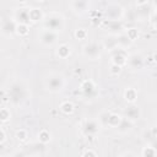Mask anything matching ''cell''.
<instances>
[{
  "label": "cell",
  "instance_id": "4dcf8cb0",
  "mask_svg": "<svg viewBox=\"0 0 157 157\" xmlns=\"http://www.w3.org/2000/svg\"><path fill=\"white\" fill-rule=\"evenodd\" d=\"M120 71H121V67H120V66H118V65H115V64H112V70H110L112 74L118 75Z\"/></svg>",
  "mask_w": 157,
  "mask_h": 157
},
{
  "label": "cell",
  "instance_id": "52a82bcc",
  "mask_svg": "<svg viewBox=\"0 0 157 157\" xmlns=\"http://www.w3.org/2000/svg\"><path fill=\"white\" fill-rule=\"evenodd\" d=\"M81 131L86 137H94L99 132V124L97 120H85L81 125Z\"/></svg>",
  "mask_w": 157,
  "mask_h": 157
},
{
  "label": "cell",
  "instance_id": "ac0fdd59",
  "mask_svg": "<svg viewBox=\"0 0 157 157\" xmlns=\"http://www.w3.org/2000/svg\"><path fill=\"white\" fill-rule=\"evenodd\" d=\"M56 55L59 59H67L71 55V45H69L66 43L60 44L56 49Z\"/></svg>",
  "mask_w": 157,
  "mask_h": 157
},
{
  "label": "cell",
  "instance_id": "cb8c5ba5",
  "mask_svg": "<svg viewBox=\"0 0 157 157\" xmlns=\"http://www.w3.org/2000/svg\"><path fill=\"white\" fill-rule=\"evenodd\" d=\"M141 156H144V157H152V156H157V151H156L151 145H148V146H146V147H144V148H142V151H141Z\"/></svg>",
  "mask_w": 157,
  "mask_h": 157
},
{
  "label": "cell",
  "instance_id": "1f68e13d",
  "mask_svg": "<svg viewBox=\"0 0 157 157\" xmlns=\"http://www.w3.org/2000/svg\"><path fill=\"white\" fill-rule=\"evenodd\" d=\"M81 155H82L83 157H86V156H92V157L97 156V153H96L94 151H92V150H86V151H83Z\"/></svg>",
  "mask_w": 157,
  "mask_h": 157
},
{
  "label": "cell",
  "instance_id": "f35d334b",
  "mask_svg": "<svg viewBox=\"0 0 157 157\" xmlns=\"http://www.w3.org/2000/svg\"><path fill=\"white\" fill-rule=\"evenodd\" d=\"M156 4H157V0H156Z\"/></svg>",
  "mask_w": 157,
  "mask_h": 157
},
{
  "label": "cell",
  "instance_id": "277c9868",
  "mask_svg": "<svg viewBox=\"0 0 157 157\" xmlns=\"http://www.w3.org/2000/svg\"><path fill=\"white\" fill-rule=\"evenodd\" d=\"M124 15L125 10L119 4H109L104 11L105 21H121Z\"/></svg>",
  "mask_w": 157,
  "mask_h": 157
},
{
  "label": "cell",
  "instance_id": "e0dca14e",
  "mask_svg": "<svg viewBox=\"0 0 157 157\" xmlns=\"http://www.w3.org/2000/svg\"><path fill=\"white\" fill-rule=\"evenodd\" d=\"M132 126H134V121H131V120H129L126 118H123L121 123L117 128V131L119 134H123L124 135V134H128L129 131H131L132 130Z\"/></svg>",
  "mask_w": 157,
  "mask_h": 157
},
{
  "label": "cell",
  "instance_id": "5b68a950",
  "mask_svg": "<svg viewBox=\"0 0 157 157\" xmlns=\"http://www.w3.org/2000/svg\"><path fill=\"white\" fill-rule=\"evenodd\" d=\"M102 53V45L98 44L97 42H90L82 47V54L90 60H96L99 59Z\"/></svg>",
  "mask_w": 157,
  "mask_h": 157
},
{
  "label": "cell",
  "instance_id": "2e32d148",
  "mask_svg": "<svg viewBox=\"0 0 157 157\" xmlns=\"http://www.w3.org/2000/svg\"><path fill=\"white\" fill-rule=\"evenodd\" d=\"M44 17L45 16H44L43 11L39 7H32V9H29V20H31V23H37L39 21H43Z\"/></svg>",
  "mask_w": 157,
  "mask_h": 157
},
{
  "label": "cell",
  "instance_id": "f546056e",
  "mask_svg": "<svg viewBox=\"0 0 157 157\" xmlns=\"http://www.w3.org/2000/svg\"><path fill=\"white\" fill-rule=\"evenodd\" d=\"M109 113H110V112L105 110V112H103V113L99 115V123H101L102 125H107V121H108V117H109Z\"/></svg>",
  "mask_w": 157,
  "mask_h": 157
},
{
  "label": "cell",
  "instance_id": "3957f363",
  "mask_svg": "<svg viewBox=\"0 0 157 157\" xmlns=\"http://www.w3.org/2000/svg\"><path fill=\"white\" fill-rule=\"evenodd\" d=\"M42 22H43V28L50 29L58 33L65 28V20H64V16L60 13H50L45 16Z\"/></svg>",
  "mask_w": 157,
  "mask_h": 157
},
{
  "label": "cell",
  "instance_id": "9a60e30c",
  "mask_svg": "<svg viewBox=\"0 0 157 157\" xmlns=\"http://www.w3.org/2000/svg\"><path fill=\"white\" fill-rule=\"evenodd\" d=\"M144 58L140 55V54H132V55H129L128 58V64L131 69L134 70H140L144 67Z\"/></svg>",
  "mask_w": 157,
  "mask_h": 157
},
{
  "label": "cell",
  "instance_id": "7a4b0ae2",
  "mask_svg": "<svg viewBox=\"0 0 157 157\" xmlns=\"http://www.w3.org/2000/svg\"><path fill=\"white\" fill-rule=\"evenodd\" d=\"M66 81L65 77L59 74V72H52L47 76L45 81H44V86L45 88L50 92V93H59L65 88Z\"/></svg>",
  "mask_w": 157,
  "mask_h": 157
},
{
  "label": "cell",
  "instance_id": "ffe728a7",
  "mask_svg": "<svg viewBox=\"0 0 157 157\" xmlns=\"http://www.w3.org/2000/svg\"><path fill=\"white\" fill-rule=\"evenodd\" d=\"M123 118L121 115L117 114V113H109V117H108V121H107V125L109 128H118V125L121 123Z\"/></svg>",
  "mask_w": 157,
  "mask_h": 157
},
{
  "label": "cell",
  "instance_id": "4fadbf2b",
  "mask_svg": "<svg viewBox=\"0 0 157 157\" xmlns=\"http://www.w3.org/2000/svg\"><path fill=\"white\" fill-rule=\"evenodd\" d=\"M13 18L17 21V23H26L29 25L31 20H29V9L27 7H20L15 11L13 13Z\"/></svg>",
  "mask_w": 157,
  "mask_h": 157
},
{
  "label": "cell",
  "instance_id": "7402d4cb",
  "mask_svg": "<svg viewBox=\"0 0 157 157\" xmlns=\"http://www.w3.org/2000/svg\"><path fill=\"white\" fill-rule=\"evenodd\" d=\"M117 42H118V47H121V48H128L132 42L128 38V36L125 33H121L120 36L117 37Z\"/></svg>",
  "mask_w": 157,
  "mask_h": 157
},
{
  "label": "cell",
  "instance_id": "83f0119b",
  "mask_svg": "<svg viewBox=\"0 0 157 157\" xmlns=\"http://www.w3.org/2000/svg\"><path fill=\"white\" fill-rule=\"evenodd\" d=\"M87 36H88V33H87V31H86L85 28H77V29L75 31V37H76L78 40L86 39Z\"/></svg>",
  "mask_w": 157,
  "mask_h": 157
},
{
  "label": "cell",
  "instance_id": "ba28073f",
  "mask_svg": "<svg viewBox=\"0 0 157 157\" xmlns=\"http://www.w3.org/2000/svg\"><path fill=\"white\" fill-rule=\"evenodd\" d=\"M58 37H59V36H58V32H54V31L43 28V29L40 31V33H39L38 39H39V42H40L43 45L50 47V45H53V44L56 43Z\"/></svg>",
  "mask_w": 157,
  "mask_h": 157
},
{
  "label": "cell",
  "instance_id": "f1b7e54d",
  "mask_svg": "<svg viewBox=\"0 0 157 157\" xmlns=\"http://www.w3.org/2000/svg\"><path fill=\"white\" fill-rule=\"evenodd\" d=\"M16 137H17V140L21 141V142L26 141L27 137H28V132H27V130H26V129H20V130H17V132H16Z\"/></svg>",
  "mask_w": 157,
  "mask_h": 157
},
{
  "label": "cell",
  "instance_id": "44dd1931",
  "mask_svg": "<svg viewBox=\"0 0 157 157\" xmlns=\"http://www.w3.org/2000/svg\"><path fill=\"white\" fill-rule=\"evenodd\" d=\"M50 139H52V135H50V132H49L47 129H42V130L38 132V141H39L40 144L45 145V144H48V142L50 141Z\"/></svg>",
  "mask_w": 157,
  "mask_h": 157
},
{
  "label": "cell",
  "instance_id": "4316f807",
  "mask_svg": "<svg viewBox=\"0 0 157 157\" xmlns=\"http://www.w3.org/2000/svg\"><path fill=\"white\" fill-rule=\"evenodd\" d=\"M125 34L128 36V38H129L131 42L136 40V39H137V37H139V32H137V29H136V28H128V29H126V32H125Z\"/></svg>",
  "mask_w": 157,
  "mask_h": 157
},
{
  "label": "cell",
  "instance_id": "9c48e42d",
  "mask_svg": "<svg viewBox=\"0 0 157 157\" xmlns=\"http://www.w3.org/2000/svg\"><path fill=\"white\" fill-rule=\"evenodd\" d=\"M16 29H17V21L15 18L2 20V25H1V33H2V36L10 37V36L16 33Z\"/></svg>",
  "mask_w": 157,
  "mask_h": 157
},
{
  "label": "cell",
  "instance_id": "8992f818",
  "mask_svg": "<svg viewBox=\"0 0 157 157\" xmlns=\"http://www.w3.org/2000/svg\"><path fill=\"white\" fill-rule=\"evenodd\" d=\"M112 53V64H115L120 67L125 66L128 64V53L125 50V48H121V47H117L114 49L110 50Z\"/></svg>",
  "mask_w": 157,
  "mask_h": 157
},
{
  "label": "cell",
  "instance_id": "5bb4252c",
  "mask_svg": "<svg viewBox=\"0 0 157 157\" xmlns=\"http://www.w3.org/2000/svg\"><path fill=\"white\" fill-rule=\"evenodd\" d=\"M107 31L110 36H120L121 33H124V26L120 21H107Z\"/></svg>",
  "mask_w": 157,
  "mask_h": 157
},
{
  "label": "cell",
  "instance_id": "7c38bea8",
  "mask_svg": "<svg viewBox=\"0 0 157 157\" xmlns=\"http://www.w3.org/2000/svg\"><path fill=\"white\" fill-rule=\"evenodd\" d=\"M71 10L77 15H83L90 10V0H71Z\"/></svg>",
  "mask_w": 157,
  "mask_h": 157
},
{
  "label": "cell",
  "instance_id": "30bf717a",
  "mask_svg": "<svg viewBox=\"0 0 157 157\" xmlns=\"http://www.w3.org/2000/svg\"><path fill=\"white\" fill-rule=\"evenodd\" d=\"M123 117L135 123V121H137L141 118V109L137 105H135L134 103H130V105L124 109Z\"/></svg>",
  "mask_w": 157,
  "mask_h": 157
},
{
  "label": "cell",
  "instance_id": "484cf974",
  "mask_svg": "<svg viewBox=\"0 0 157 157\" xmlns=\"http://www.w3.org/2000/svg\"><path fill=\"white\" fill-rule=\"evenodd\" d=\"M11 118V112L10 109H7L6 107H2L1 110H0V119H1V123H6L9 119Z\"/></svg>",
  "mask_w": 157,
  "mask_h": 157
},
{
  "label": "cell",
  "instance_id": "6da1fadb",
  "mask_svg": "<svg viewBox=\"0 0 157 157\" xmlns=\"http://www.w3.org/2000/svg\"><path fill=\"white\" fill-rule=\"evenodd\" d=\"M7 96H9V101L15 104L18 105L21 103H23L27 98V90L26 87L20 83V82H12L7 90Z\"/></svg>",
  "mask_w": 157,
  "mask_h": 157
},
{
  "label": "cell",
  "instance_id": "603a6c76",
  "mask_svg": "<svg viewBox=\"0 0 157 157\" xmlns=\"http://www.w3.org/2000/svg\"><path fill=\"white\" fill-rule=\"evenodd\" d=\"M74 104L72 102L70 101H64L61 104H60V110L64 113V114H71L74 112Z\"/></svg>",
  "mask_w": 157,
  "mask_h": 157
},
{
  "label": "cell",
  "instance_id": "d6a6232c",
  "mask_svg": "<svg viewBox=\"0 0 157 157\" xmlns=\"http://www.w3.org/2000/svg\"><path fill=\"white\" fill-rule=\"evenodd\" d=\"M135 2L137 5V7H140V6H146L147 2H148V0H135Z\"/></svg>",
  "mask_w": 157,
  "mask_h": 157
},
{
  "label": "cell",
  "instance_id": "8fae6325",
  "mask_svg": "<svg viewBox=\"0 0 157 157\" xmlns=\"http://www.w3.org/2000/svg\"><path fill=\"white\" fill-rule=\"evenodd\" d=\"M81 92L87 97V98H93L97 94V86L92 80H85L81 83Z\"/></svg>",
  "mask_w": 157,
  "mask_h": 157
},
{
  "label": "cell",
  "instance_id": "e575fe53",
  "mask_svg": "<svg viewBox=\"0 0 157 157\" xmlns=\"http://www.w3.org/2000/svg\"><path fill=\"white\" fill-rule=\"evenodd\" d=\"M150 145H151V146L157 151V137H156V139H153V140H152V142H151Z\"/></svg>",
  "mask_w": 157,
  "mask_h": 157
},
{
  "label": "cell",
  "instance_id": "836d02e7",
  "mask_svg": "<svg viewBox=\"0 0 157 157\" xmlns=\"http://www.w3.org/2000/svg\"><path fill=\"white\" fill-rule=\"evenodd\" d=\"M0 134H1V137H0V144L2 145V144L6 141V134H5V130H4V129H1Z\"/></svg>",
  "mask_w": 157,
  "mask_h": 157
},
{
  "label": "cell",
  "instance_id": "74e56055",
  "mask_svg": "<svg viewBox=\"0 0 157 157\" xmlns=\"http://www.w3.org/2000/svg\"><path fill=\"white\" fill-rule=\"evenodd\" d=\"M38 1H45V0H38Z\"/></svg>",
  "mask_w": 157,
  "mask_h": 157
},
{
  "label": "cell",
  "instance_id": "d590c367",
  "mask_svg": "<svg viewBox=\"0 0 157 157\" xmlns=\"http://www.w3.org/2000/svg\"><path fill=\"white\" fill-rule=\"evenodd\" d=\"M153 27L157 29V18H156V21H155V23H153Z\"/></svg>",
  "mask_w": 157,
  "mask_h": 157
},
{
  "label": "cell",
  "instance_id": "d4e9b609",
  "mask_svg": "<svg viewBox=\"0 0 157 157\" xmlns=\"http://www.w3.org/2000/svg\"><path fill=\"white\" fill-rule=\"evenodd\" d=\"M28 25L26 23H17V29H16V33L20 36V37H25L28 34Z\"/></svg>",
  "mask_w": 157,
  "mask_h": 157
},
{
  "label": "cell",
  "instance_id": "8d00e7d4",
  "mask_svg": "<svg viewBox=\"0 0 157 157\" xmlns=\"http://www.w3.org/2000/svg\"><path fill=\"white\" fill-rule=\"evenodd\" d=\"M155 13H156V17H157V9H156V12Z\"/></svg>",
  "mask_w": 157,
  "mask_h": 157
},
{
  "label": "cell",
  "instance_id": "d6986e66",
  "mask_svg": "<svg viewBox=\"0 0 157 157\" xmlns=\"http://www.w3.org/2000/svg\"><path fill=\"white\" fill-rule=\"evenodd\" d=\"M124 98L128 103H135L137 99V91L134 87H128L124 92Z\"/></svg>",
  "mask_w": 157,
  "mask_h": 157
}]
</instances>
